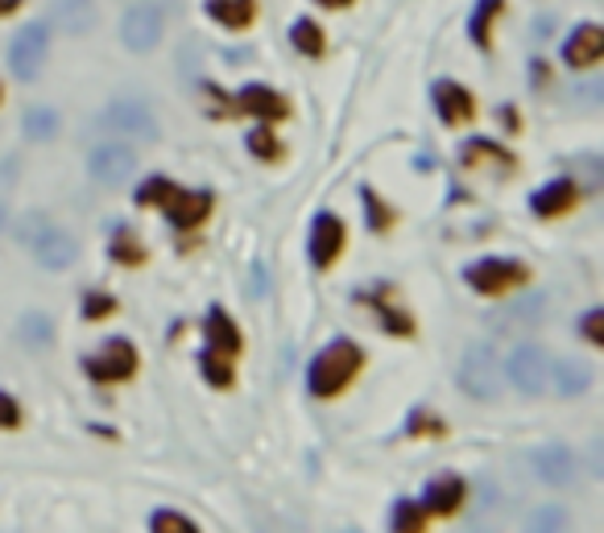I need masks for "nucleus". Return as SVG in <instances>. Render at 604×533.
<instances>
[{
    "label": "nucleus",
    "instance_id": "1",
    "mask_svg": "<svg viewBox=\"0 0 604 533\" xmlns=\"http://www.w3.org/2000/svg\"><path fill=\"white\" fill-rule=\"evenodd\" d=\"M138 203L166 207L171 224L183 227V232H190V227H199L204 220H208L211 195L208 190H183V187H174V182H166V178H150V182H141Z\"/></svg>",
    "mask_w": 604,
    "mask_h": 533
},
{
    "label": "nucleus",
    "instance_id": "2",
    "mask_svg": "<svg viewBox=\"0 0 604 533\" xmlns=\"http://www.w3.org/2000/svg\"><path fill=\"white\" fill-rule=\"evenodd\" d=\"M356 368H361V347L348 344V340H336V344H328L311 360V368H307V389H311V397L340 393L348 380L356 377Z\"/></svg>",
    "mask_w": 604,
    "mask_h": 533
},
{
    "label": "nucleus",
    "instance_id": "3",
    "mask_svg": "<svg viewBox=\"0 0 604 533\" xmlns=\"http://www.w3.org/2000/svg\"><path fill=\"white\" fill-rule=\"evenodd\" d=\"M460 389L476 401H497L501 397V364L488 344H472L460 360Z\"/></svg>",
    "mask_w": 604,
    "mask_h": 533
},
{
    "label": "nucleus",
    "instance_id": "4",
    "mask_svg": "<svg viewBox=\"0 0 604 533\" xmlns=\"http://www.w3.org/2000/svg\"><path fill=\"white\" fill-rule=\"evenodd\" d=\"M46 51H51V34L42 25H25L9 42V70L21 84H34L42 67H46Z\"/></svg>",
    "mask_w": 604,
    "mask_h": 533
},
{
    "label": "nucleus",
    "instance_id": "5",
    "mask_svg": "<svg viewBox=\"0 0 604 533\" xmlns=\"http://www.w3.org/2000/svg\"><path fill=\"white\" fill-rule=\"evenodd\" d=\"M100 124L108 133H121V137H141V141H157V121L154 112L141 100H112L100 112Z\"/></svg>",
    "mask_w": 604,
    "mask_h": 533
},
{
    "label": "nucleus",
    "instance_id": "6",
    "mask_svg": "<svg viewBox=\"0 0 604 533\" xmlns=\"http://www.w3.org/2000/svg\"><path fill=\"white\" fill-rule=\"evenodd\" d=\"M87 170H91V178H96L100 187H121V182H129L133 170H138V154H133L129 145H121V141H105V145L91 149Z\"/></svg>",
    "mask_w": 604,
    "mask_h": 533
},
{
    "label": "nucleus",
    "instance_id": "7",
    "mask_svg": "<svg viewBox=\"0 0 604 533\" xmlns=\"http://www.w3.org/2000/svg\"><path fill=\"white\" fill-rule=\"evenodd\" d=\"M121 42L124 51L133 54H150L162 42V13L154 4H133L121 18Z\"/></svg>",
    "mask_w": 604,
    "mask_h": 533
},
{
    "label": "nucleus",
    "instance_id": "8",
    "mask_svg": "<svg viewBox=\"0 0 604 533\" xmlns=\"http://www.w3.org/2000/svg\"><path fill=\"white\" fill-rule=\"evenodd\" d=\"M505 377L514 380V389L526 397H538L547 385V352L535 344H521L509 360H505Z\"/></svg>",
    "mask_w": 604,
    "mask_h": 533
},
{
    "label": "nucleus",
    "instance_id": "9",
    "mask_svg": "<svg viewBox=\"0 0 604 533\" xmlns=\"http://www.w3.org/2000/svg\"><path fill=\"white\" fill-rule=\"evenodd\" d=\"M526 269H521L518 260H505V257H484L476 260L472 269H468V286L481 293H505L509 286H518Z\"/></svg>",
    "mask_w": 604,
    "mask_h": 533
},
{
    "label": "nucleus",
    "instance_id": "10",
    "mask_svg": "<svg viewBox=\"0 0 604 533\" xmlns=\"http://www.w3.org/2000/svg\"><path fill=\"white\" fill-rule=\"evenodd\" d=\"M84 364H87V377L96 380H129L133 368H138V352H133V344H124V340H108L105 352L87 356Z\"/></svg>",
    "mask_w": 604,
    "mask_h": 533
},
{
    "label": "nucleus",
    "instance_id": "11",
    "mask_svg": "<svg viewBox=\"0 0 604 533\" xmlns=\"http://www.w3.org/2000/svg\"><path fill=\"white\" fill-rule=\"evenodd\" d=\"M307 248H311L315 269H328L331 260L340 257V248H344V224L336 215H328V211H319L311 224V236H307Z\"/></svg>",
    "mask_w": 604,
    "mask_h": 533
},
{
    "label": "nucleus",
    "instance_id": "12",
    "mask_svg": "<svg viewBox=\"0 0 604 533\" xmlns=\"http://www.w3.org/2000/svg\"><path fill=\"white\" fill-rule=\"evenodd\" d=\"M601 54H604V30L596 25V21L575 25V30H571V37L563 42V63H568V67H575V70L592 67Z\"/></svg>",
    "mask_w": 604,
    "mask_h": 533
},
{
    "label": "nucleus",
    "instance_id": "13",
    "mask_svg": "<svg viewBox=\"0 0 604 533\" xmlns=\"http://www.w3.org/2000/svg\"><path fill=\"white\" fill-rule=\"evenodd\" d=\"M575 471H580L575 451H568V447H542V451H535V476L542 484L563 488V484L575 480Z\"/></svg>",
    "mask_w": 604,
    "mask_h": 533
},
{
    "label": "nucleus",
    "instance_id": "14",
    "mask_svg": "<svg viewBox=\"0 0 604 533\" xmlns=\"http://www.w3.org/2000/svg\"><path fill=\"white\" fill-rule=\"evenodd\" d=\"M51 25L70 37L91 34V30H96V4H91V0H54Z\"/></svg>",
    "mask_w": 604,
    "mask_h": 533
},
{
    "label": "nucleus",
    "instance_id": "15",
    "mask_svg": "<svg viewBox=\"0 0 604 533\" xmlns=\"http://www.w3.org/2000/svg\"><path fill=\"white\" fill-rule=\"evenodd\" d=\"M34 253H37V260L51 269V274H63L67 265H75V241H70L67 232H58V227H46L42 236L34 241Z\"/></svg>",
    "mask_w": 604,
    "mask_h": 533
},
{
    "label": "nucleus",
    "instance_id": "16",
    "mask_svg": "<svg viewBox=\"0 0 604 533\" xmlns=\"http://www.w3.org/2000/svg\"><path fill=\"white\" fill-rule=\"evenodd\" d=\"M464 500V480L460 476H439L422 488V513H455Z\"/></svg>",
    "mask_w": 604,
    "mask_h": 533
},
{
    "label": "nucleus",
    "instance_id": "17",
    "mask_svg": "<svg viewBox=\"0 0 604 533\" xmlns=\"http://www.w3.org/2000/svg\"><path fill=\"white\" fill-rule=\"evenodd\" d=\"M435 112L443 116L448 124H460L472 116V96H468L460 84H451V79H439L435 84Z\"/></svg>",
    "mask_w": 604,
    "mask_h": 533
},
{
    "label": "nucleus",
    "instance_id": "18",
    "mask_svg": "<svg viewBox=\"0 0 604 533\" xmlns=\"http://www.w3.org/2000/svg\"><path fill=\"white\" fill-rule=\"evenodd\" d=\"M575 182L571 178H554V182H547L542 190H535V199H530V207H535V215H559V211H568L571 203H575Z\"/></svg>",
    "mask_w": 604,
    "mask_h": 533
},
{
    "label": "nucleus",
    "instance_id": "19",
    "mask_svg": "<svg viewBox=\"0 0 604 533\" xmlns=\"http://www.w3.org/2000/svg\"><path fill=\"white\" fill-rule=\"evenodd\" d=\"M237 108L241 112H253V116H286V103H282V96L277 91H270V87H261V84H253V87H244L241 96H237Z\"/></svg>",
    "mask_w": 604,
    "mask_h": 533
},
{
    "label": "nucleus",
    "instance_id": "20",
    "mask_svg": "<svg viewBox=\"0 0 604 533\" xmlns=\"http://www.w3.org/2000/svg\"><path fill=\"white\" fill-rule=\"evenodd\" d=\"M208 347L216 356H232L241 347V331L232 327V319L220 307L208 310Z\"/></svg>",
    "mask_w": 604,
    "mask_h": 533
},
{
    "label": "nucleus",
    "instance_id": "21",
    "mask_svg": "<svg viewBox=\"0 0 604 533\" xmlns=\"http://www.w3.org/2000/svg\"><path fill=\"white\" fill-rule=\"evenodd\" d=\"M554 368V389H559V397H580L592 389V368H587L584 360H559L551 364Z\"/></svg>",
    "mask_w": 604,
    "mask_h": 533
},
{
    "label": "nucleus",
    "instance_id": "22",
    "mask_svg": "<svg viewBox=\"0 0 604 533\" xmlns=\"http://www.w3.org/2000/svg\"><path fill=\"white\" fill-rule=\"evenodd\" d=\"M18 340L25 347H51L54 344V323L46 319V314L30 310V314H25V319L18 323Z\"/></svg>",
    "mask_w": 604,
    "mask_h": 533
},
{
    "label": "nucleus",
    "instance_id": "23",
    "mask_svg": "<svg viewBox=\"0 0 604 533\" xmlns=\"http://www.w3.org/2000/svg\"><path fill=\"white\" fill-rule=\"evenodd\" d=\"M208 18H216L228 30H241L253 21V4L249 0H208Z\"/></svg>",
    "mask_w": 604,
    "mask_h": 533
},
{
    "label": "nucleus",
    "instance_id": "24",
    "mask_svg": "<svg viewBox=\"0 0 604 533\" xmlns=\"http://www.w3.org/2000/svg\"><path fill=\"white\" fill-rule=\"evenodd\" d=\"M21 129H25V137H30V141H51L54 133H58V112H54V108H46V103H34V108L25 112Z\"/></svg>",
    "mask_w": 604,
    "mask_h": 533
},
{
    "label": "nucleus",
    "instance_id": "25",
    "mask_svg": "<svg viewBox=\"0 0 604 533\" xmlns=\"http://www.w3.org/2000/svg\"><path fill=\"white\" fill-rule=\"evenodd\" d=\"M290 42H294V51H303V54H323V34H319V25L315 21H294L290 25Z\"/></svg>",
    "mask_w": 604,
    "mask_h": 533
},
{
    "label": "nucleus",
    "instance_id": "26",
    "mask_svg": "<svg viewBox=\"0 0 604 533\" xmlns=\"http://www.w3.org/2000/svg\"><path fill=\"white\" fill-rule=\"evenodd\" d=\"M501 0H476V9H472V21H468V30H472V42L476 46H488V21L497 18Z\"/></svg>",
    "mask_w": 604,
    "mask_h": 533
},
{
    "label": "nucleus",
    "instance_id": "27",
    "mask_svg": "<svg viewBox=\"0 0 604 533\" xmlns=\"http://www.w3.org/2000/svg\"><path fill=\"white\" fill-rule=\"evenodd\" d=\"M150 525H154L157 533H195V521L183 513H174V509H157Z\"/></svg>",
    "mask_w": 604,
    "mask_h": 533
},
{
    "label": "nucleus",
    "instance_id": "28",
    "mask_svg": "<svg viewBox=\"0 0 604 533\" xmlns=\"http://www.w3.org/2000/svg\"><path fill=\"white\" fill-rule=\"evenodd\" d=\"M204 377L211 385H228L232 380V368H228V356H216V352H204Z\"/></svg>",
    "mask_w": 604,
    "mask_h": 533
},
{
    "label": "nucleus",
    "instance_id": "29",
    "mask_svg": "<svg viewBox=\"0 0 604 533\" xmlns=\"http://www.w3.org/2000/svg\"><path fill=\"white\" fill-rule=\"evenodd\" d=\"M580 331H584V340L587 344H604V310L601 307H592L584 314V323H580Z\"/></svg>",
    "mask_w": 604,
    "mask_h": 533
},
{
    "label": "nucleus",
    "instance_id": "30",
    "mask_svg": "<svg viewBox=\"0 0 604 533\" xmlns=\"http://www.w3.org/2000/svg\"><path fill=\"white\" fill-rule=\"evenodd\" d=\"M249 149H253L257 157H274L277 154L274 133H270V129H253V133H249Z\"/></svg>",
    "mask_w": 604,
    "mask_h": 533
},
{
    "label": "nucleus",
    "instance_id": "31",
    "mask_svg": "<svg viewBox=\"0 0 604 533\" xmlns=\"http://www.w3.org/2000/svg\"><path fill=\"white\" fill-rule=\"evenodd\" d=\"M394 525H397V530H418V525H422V513H418L415 504H397V509H394Z\"/></svg>",
    "mask_w": 604,
    "mask_h": 533
},
{
    "label": "nucleus",
    "instance_id": "32",
    "mask_svg": "<svg viewBox=\"0 0 604 533\" xmlns=\"http://www.w3.org/2000/svg\"><path fill=\"white\" fill-rule=\"evenodd\" d=\"M18 422H21L18 401H13V397H9V393H0V426L9 431V426H18Z\"/></svg>",
    "mask_w": 604,
    "mask_h": 533
},
{
    "label": "nucleus",
    "instance_id": "33",
    "mask_svg": "<svg viewBox=\"0 0 604 533\" xmlns=\"http://www.w3.org/2000/svg\"><path fill=\"white\" fill-rule=\"evenodd\" d=\"M530 525H535V530H559V525H563V513H559V509H538V513L530 517Z\"/></svg>",
    "mask_w": 604,
    "mask_h": 533
},
{
    "label": "nucleus",
    "instance_id": "34",
    "mask_svg": "<svg viewBox=\"0 0 604 533\" xmlns=\"http://www.w3.org/2000/svg\"><path fill=\"white\" fill-rule=\"evenodd\" d=\"M364 207H369V224L373 227L385 224V211H381V203H377V195H373V190H364Z\"/></svg>",
    "mask_w": 604,
    "mask_h": 533
},
{
    "label": "nucleus",
    "instance_id": "35",
    "mask_svg": "<svg viewBox=\"0 0 604 533\" xmlns=\"http://www.w3.org/2000/svg\"><path fill=\"white\" fill-rule=\"evenodd\" d=\"M105 310H112V298H105V293H91V302H87V314L96 319V314H105Z\"/></svg>",
    "mask_w": 604,
    "mask_h": 533
},
{
    "label": "nucleus",
    "instance_id": "36",
    "mask_svg": "<svg viewBox=\"0 0 604 533\" xmlns=\"http://www.w3.org/2000/svg\"><path fill=\"white\" fill-rule=\"evenodd\" d=\"M323 9H340V4H352V0H319Z\"/></svg>",
    "mask_w": 604,
    "mask_h": 533
},
{
    "label": "nucleus",
    "instance_id": "37",
    "mask_svg": "<svg viewBox=\"0 0 604 533\" xmlns=\"http://www.w3.org/2000/svg\"><path fill=\"white\" fill-rule=\"evenodd\" d=\"M18 9V0H0V13H13Z\"/></svg>",
    "mask_w": 604,
    "mask_h": 533
},
{
    "label": "nucleus",
    "instance_id": "38",
    "mask_svg": "<svg viewBox=\"0 0 604 533\" xmlns=\"http://www.w3.org/2000/svg\"><path fill=\"white\" fill-rule=\"evenodd\" d=\"M0 224H4V207H0Z\"/></svg>",
    "mask_w": 604,
    "mask_h": 533
}]
</instances>
